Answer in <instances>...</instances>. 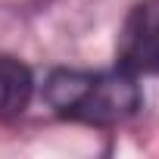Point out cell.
<instances>
[{
    "label": "cell",
    "mask_w": 159,
    "mask_h": 159,
    "mask_svg": "<svg viewBox=\"0 0 159 159\" xmlns=\"http://www.w3.org/2000/svg\"><path fill=\"white\" fill-rule=\"evenodd\" d=\"M44 100L62 119L106 128L131 119L140 109V88L137 75L125 72L122 66L106 72L56 69L44 84Z\"/></svg>",
    "instance_id": "6da1fadb"
},
{
    "label": "cell",
    "mask_w": 159,
    "mask_h": 159,
    "mask_svg": "<svg viewBox=\"0 0 159 159\" xmlns=\"http://www.w3.org/2000/svg\"><path fill=\"white\" fill-rule=\"evenodd\" d=\"M119 66L131 75H159V0H140L125 16Z\"/></svg>",
    "instance_id": "7a4b0ae2"
},
{
    "label": "cell",
    "mask_w": 159,
    "mask_h": 159,
    "mask_svg": "<svg viewBox=\"0 0 159 159\" xmlns=\"http://www.w3.org/2000/svg\"><path fill=\"white\" fill-rule=\"evenodd\" d=\"M34 94V78L25 62L0 53V122L19 119Z\"/></svg>",
    "instance_id": "3957f363"
}]
</instances>
